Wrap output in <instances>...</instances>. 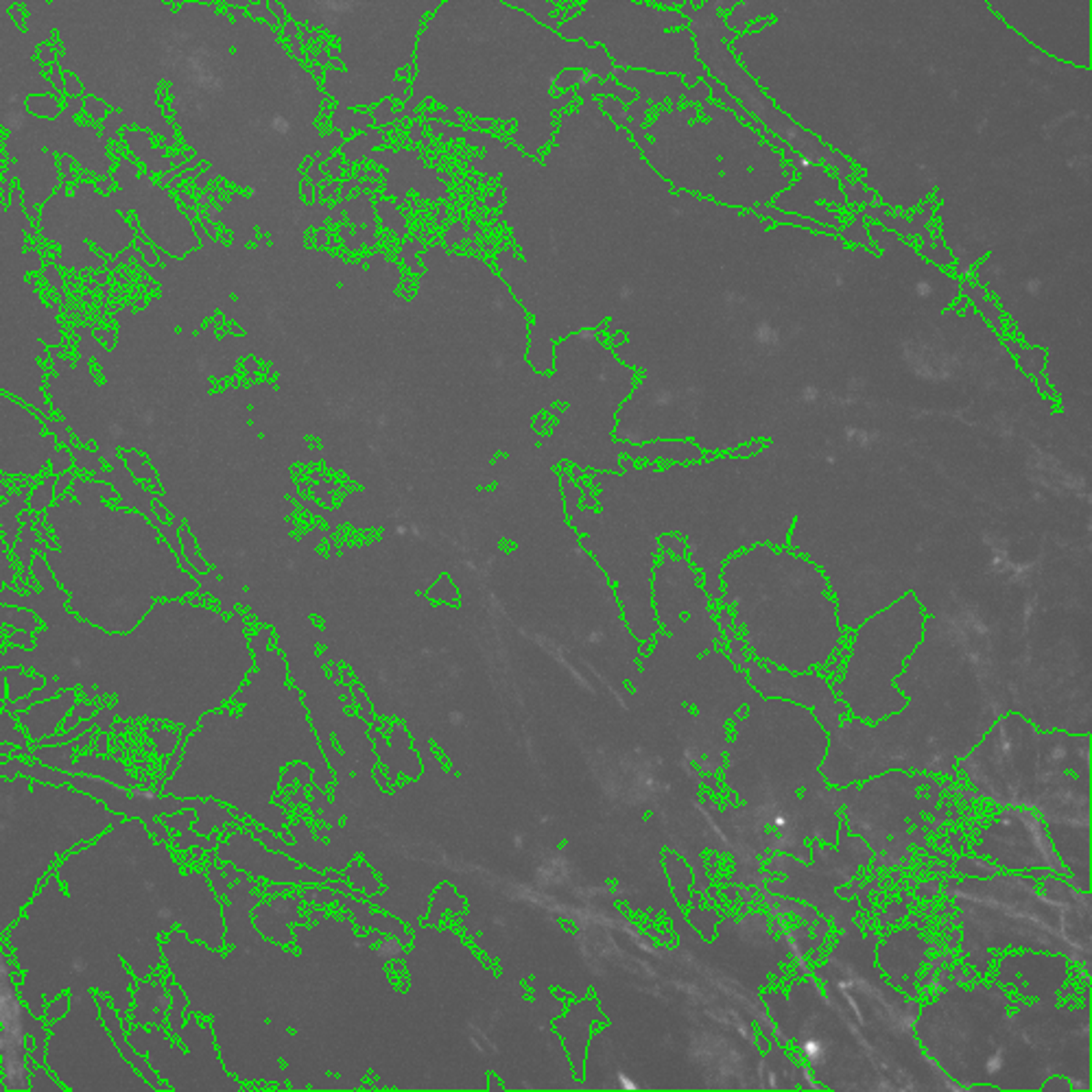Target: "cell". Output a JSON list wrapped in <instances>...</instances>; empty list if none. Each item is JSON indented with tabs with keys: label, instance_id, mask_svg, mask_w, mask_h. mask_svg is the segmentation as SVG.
Returning <instances> with one entry per match:
<instances>
[{
	"label": "cell",
	"instance_id": "6da1fadb",
	"mask_svg": "<svg viewBox=\"0 0 1092 1092\" xmlns=\"http://www.w3.org/2000/svg\"><path fill=\"white\" fill-rule=\"evenodd\" d=\"M173 928L221 950V898L204 872H184L143 822H116L64 854L5 933L22 972L20 1001L42 1018L61 992H103L130 1032L133 983L162 966L158 938Z\"/></svg>",
	"mask_w": 1092,
	"mask_h": 1092
},
{
	"label": "cell",
	"instance_id": "7a4b0ae2",
	"mask_svg": "<svg viewBox=\"0 0 1092 1092\" xmlns=\"http://www.w3.org/2000/svg\"><path fill=\"white\" fill-rule=\"evenodd\" d=\"M33 575L42 592L18 595L0 590V603L29 608L44 620L36 647L11 645L0 653V669L20 666L44 677V686L29 697L5 702L7 713H20L31 704L58 695L64 688H83L86 699L114 697L111 713L121 721H169L188 738L201 716L221 708L243 684L254 664H228L212 660L206 642H184L175 627H158L164 603L151 606L144 620L132 631H105L66 612L69 595L48 577L42 557H33Z\"/></svg>",
	"mask_w": 1092,
	"mask_h": 1092
},
{
	"label": "cell",
	"instance_id": "3957f363",
	"mask_svg": "<svg viewBox=\"0 0 1092 1092\" xmlns=\"http://www.w3.org/2000/svg\"><path fill=\"white\" fill-rule=\"evenodd\" d=\"M959 769L981 798L1038 811L1066 883L1090 892V735L1043 732L1005 713L961 756Z\"/></svg>",
	"mask_w": 1092,
	"mask_h": 1092
},
{
	"label": "cell",
	"instance_id": "277c9868",
	"mask_svg": "<svg viewBox=\"0 0 1092 1092\" xmlns=\"http://www.w3.org/2000/svg\"><path fill=\"white\" fill-rule=\"evenodd\" d=\"M1043 870L994 874L988 878L949 881L946 894L961 906L966 961L985 974L990 950L1024 946L1038 953H1060L1092 968V894Z\"/></svg>",
	"mask_w": 1092,
	"mask_h": 1092
},
{
	"label": "cell",
	"instance_id": "5b68a950",
	"mask_svg": "<svg viewBox=\"0 0 1092 1092\" xmlns=\"http://www.w3.org/2000/svg\"><path fill=\"white\" fill-rule=\"evenodd\" d=\"M125 820L70 785L0 778V938L59 856Z\"/></svg>",
	"mask_w": 1092,
	"mask_h": 1092
},
{
	"label": "cell",
	"instance_id": "8992f818",
	"mask_svg": "<svg viewBox=\"0 0 1092 1092\" xmlns=\"http://www.w3.org/2000/svg\"><path fill=\"white\" fill-rule=\"evenodd\" d=\"M924 627L927 612L914 592L859 625L843 680L834 684L856 719L878 724L905 708L909 699L896 686V677L922 642Z\"/></svg>",
	"mask_w": 1092,
	"mask_h": 1092
},
{
	"label": "cell",
	"instance_id": "52a82bcc",
	"mask_svg": "<svg viewBox=\"0 0 1092 1092\" xmlns=\"http://www.w3.org/2000/svg\"><path fill=\"white\" fill-rule=\"evenodd\" d=\"M933 778L916 774L906 776L905 771L892 769L887 774L867 780L864 787H843L845 789V826L854 834H859L876 854L878 867L889 865L898 867L909 864V845L917 843L924 848L927 834L914 832L911 826L927 831L922 822L924 813H935L942 785L928 789L927 795L917 798V791L927 787Z\"/></svg>",
	"mask_w": 1092,
	"mask_h": 1092
},
{
	"label": "cell",
	"instance_id": "ba28073f",
	"mask_svg": "<svg viewBox=\"0 0 1092 1092\" xmlns=\"http://www.w3.org/2000/svg\"><path fill=\"white\" fill-rule=\"evenodd\" d=\"M44 1064L66 1090H154L121 1055L92 990L70 992L69 1013L48 1024Z\"/></svg>",
	"mask_w": 1092,
	"mask_h": 1092
},
{
	"label": "cell",
	"instance_id": "9c48e42d",
	"mask_svg": "<svg viewBox=\"0 0 1092 1092\" xmlns=\"http://www.w3.org/2000/svg\"><path fill=\"white\" fill-rule=\"evenodd\" d=\"M125 1035L171 1090H240L239 1079L223 1071L212 1044L215 1034L197 1021V1013H186V1023L173 1032L179 1044L158 1024L132 1027Z\"/></svg>",
	"mask_w": 1092,
	"mask_h": 1092
},
{
	"label": "cell",
	"instance_id": "30bf717a",
	"mask_svg": "<svg viewBox=\"0 0 1092 1092\" xmlns=\"http://www.w3.org/2000/svg\"><path fill=\"white\" fill-rule=\"evenodd\" d=\"M837 842L839 845L834 843L822 848L820 839H815L811 843L813 864H804L787 853L771 856L767 870L785 874L787 878L785 881H769L765 892L787 896L798 903L815 906L817 911L824 914L826 920H831L834 911L845 903V898H839L834 889L853 881L856 872L870 865L874 859L870 845L856 834H850L845 822L839 824Z\"/></svg>",
	"mask_w": 1092,
	"mask_h": 1092
},
{
	"label": "cell",
	"instance_id": "8fae6325",
	"mask_svg": "<svg viewBox=\"0 0 1092 1092\" xmlns=\"http://www.w3.org/2000/svg\"><path fill=\"white\" fill-rule=\"evenodd\" d=\"M979 839L977 856L994 861L1001 870H1049L1068 876L1066 865L1053 848L1044 820L1034 809L1005 806Z\"/></svg>",
	"mask_w": 1092,
	"mask_h": 1092
},
{
	"label": "cell",
	"instance_id": "7c38bea8",
	"mask_svg": "<svg viewBox=\"0 0 1092 1092\" xmlns=\"http://www.w3.org/2000/svg\"><path fill=\"white\" fill-rule=\"evenodd\" d=\"M1068 974L1066 955H1043L1038 950L1024 955H1007L999 961V981L1012 985L1029 999H1057Z\"/></svg>",
	"mask_w": 1092,
	"mask_h": 1092
},
{
	"label": "cell",
	"instance_id": "4fadbf2b",
	"mask_svg": "<svg viewBox=\"0 0 1092 1092\" xmlns=\"http://www.w3.org/2000/svg\"><path fill=\"white\" fill-rule=\"evenodd\" d=\"M883 946L885 949L894 950V955H892V959H889V957H878L881 968L889 974V977H892V981L896 985H903L906 992H909L911 996H916L914 981H916L917 968L922 966L924 953H927L931 946L924 942V939L920 938V931H917L916 927L889 935V938L885 939Z\"/></svg>",
	"mask_w": 1092,
	"mask_h": 1092
},
{
	"label": "cell",
	"instance_id": "5bb4252c",
	"mask_svg": "<svg viewBox=\"0 0 1092 1092\" xmlns=\"http://www.w3.org/2000/svg\"><path fill=\"white\" fill-rule=\"evenodd\" d=\"M595 1021H606V1016L599 1012V1003L595 999H586L581 1001V1003H575L570 1007L568 1016L557 1021V1034L562 1035L564 1044H567L577 1079L584 1077L586 1049L588 1043H590V1027Z\"/></svg>",
	"mask_w": 1092,
	"mask_h": 1092
},
{
	"label": "cell",
	"instance_id": "9a60e30c",
	"mask_svg": "<svg viewBox=\"0 0 1092 1092\" xmlns=\"http://www.w3.org/2000/svg\"><path fill=\"white\" fill-rule=\"evenodd\" d=\"M77 699H80V691H77V688H64V691H59L55 697L44 699V702H36L27 710L16 713V719H18V726L22 730L27 732V737L31 738V743H36L40 741V738H47L58 732V727L64 724L66 715L70 713L72 705L77 704Z\"/></svg>",
	"mask_w": 1092,
	"mask_h": 1092
},
{
	"label": "cell",
	"instance_id": "2e32d148",
	"mask_svg": "<svg viewBox=\"0 0 1092 1092\" xmlns=\"http://www.w3.org/2000/svg\"><path fill=\"white\" fill-rule=\"evenodd\" d=\"M132 994V1027H149V1024L166 1027V1012H169L171 1005V994L169 990H166L164 981H160V979H155V981L143 979V981L133 983Z\"/></svg>",
	"mask_w": 1092,
	"mask_h": 1092
},
{
	"label": "cell",
	"instance_id": "e0dca14e",
	"mask_svg": "<svg viewBox=\"0 0 1092 1092\" xmlns=\"http://www.w3.org/2000/svg\"><path fill=\"white\" fill-rule=\"evenodd\" d=\"M70 774L99 776V778H105V780L111 782V785H119L122 789L136 787V778L130 774V769H127L125 765H121L119 760L105 758L103 754L77 756L75 763H72Z\"/></svg>",
	"mask_w": 1092,
	"mask_h": 1092
},
{
	"label": "cell",
	"instance_id": "ac0fdd59",
	"mask_svg": "<svg viewBox=\"0 0 1092 1092\" xmlns=\"http://www.w3.org/2000/svg\"><path fill=\"white\" fill-rule=\"evenodd\" d=\"M160 822L169 828V831L179 834L177 842H175L177 850H190V848L212 850L218 845L217 834H208V837H204V834L193 832V822H195L193 809H182V811H177V813L162 815Z\"/></svg>",
	"mask_w": 1092,
	"mask_h": 1092
},
{
	"label": "cell",
	"instance_id": "d6986e66",
	"mask_svg": "<svg viewBox=\"0 0 1092 1092\" xmlns=\"http://www.w3.org/2000/svg\"><path fill=\"white\" fill-rule=\"evenodd\" d=\"M1005 345H1007V350H1010L1012 355L1016 356L1018 367H1023L1024 372L1029 374V376L1035 378V383H1038L1040 391H1043L1044 396H1049L1051 389L1046 387V376H1044V372H1046V350L1040 348V345H1034V348H1032V345H1024L1018 339H1012V337L1005 339Z\"/></svg>",
	"mask_w": 1092,
	"mask_h": 1092
},
{
	"label": "cell",
	"instance_id": "ffe728a7",
	"mask_svg": "<svg viewBox=\"0 0 1092 1092\" xmlns=\"http://www.w3.org/2000/svg\"><path fill=\"white\" fill-rule=\"evenodd\" d=\"M961 291H963V298H966L968 302H972V304L981 311L985 322L992 323V328L999 330V333H1005V313L1001 311L994 298H990V293L981 287V284L970 282V280H963Z\"/></svg>",
	"mask_w": 1092,
	"mask_h": 1092
},
{
	"label": "cell",
	"instance_id": "44dd1931",
	"mask_svg": "<svg viewBox=\"0 0 1092 1092\" xmlns=\"http://www.w3.org/2000/svg\"><path fill=\"white\" fill-rule=\"evenodd\" d=\"M752 212H756L758 217L769 218V221H774V223H789V226H793V228H806V229H811V232L826 234V237H839L837 228L824 226V223L813 221V218L798 217V212H787L782 208H774V206H765V204L752 206Z\"/></svg>",
	"mask_w": 1092,
	"mask_h": 1092
},
{
	"label": "cell",
	"instance_id": "7402d4cb",
	"mask_svg": "<svg viewBox=\"0 0 1092 1092\" xmlns=\"http://www.w3.org/2000/svg\"><path fill=\"white\" fill-rule=\"evenodd\" d=\"M29 758L40 760V763H44V765L55 767V769H61V771H69L70 774L72 763H75V758H77V749L72 747V743L33 745Z\"/></svg>",
	"mask_w": 1092,
	"mask_h": 1092
},
{
	"label": "cell",
	"instance_id": "603a6c76",
	"mask_svg": "<svg viewBox=\"0 0 1092 1092\" xmlns=\"http://www.w3.org/2000/svg\"><path fill=\"white\" fill-rule=\"evenodd\" d=\"M5 677H7V699L5 702L29 697L33 691L44 686V677L40 673H27L20 666H7Z\"/></svg>",
	"mask_w": 1092,
	"mask_h": 1092
},
{
	"label": "cell",
	"instance_id": "cb8c5ba5",
	"mask_svg": "<svg viewBox=\"0 0 1092 1092\" xmlns=\"http://www.w3.org/2000/svg\"><path fill=\"white\" fill-rule=\"evenodd\" d=\"M0 743H11L14 747L20 749V756L31 754V738L27 732L18 727V719L14 713H7L0 708Z\"/></svg>",
	"mask_w": 1092,
	"mask_h": 1092
},
{
	"label": "cell",
	"instance_id": "d4e9b609",
	"mask_svg": "<svg viewBox=\"0 0 1092 1092\" xmlns=\"http://www.w3.org/2000/svg\"><path fill=\"white\" fill-rule=\"evenodd\" d=\"M704 83H705V86H708V88H710V97H713V99H716V101H719V103H721V105H726V108H727V110H732V111H737V116H741V119H743V121H745V122H749V125H752V127H754V130H756V132H760V130H763V127H767V125H763V122H760V121H758V119H756V116H752V114H747V111H745V110H743V105H741V103H738V101H737V99H735V97H732V94H730V92H727V88H726V86H724V83H721V81H719V80H716V81H715V80H713V77H710V75H708V77H705V80H704Z\"/></svg>",
	"mask_w": 1092,
	"mask_h": 1092
},
{
	"label": "cell",
	"instance_id": "484cf974",
	"mask_svg": "<svg viewBox=\"0 0 1092 1092\" xmlns=\"http://www.w3.org/2000/svg\"><path fill=\"white\" fill-rule=\"evenodd\" d=\"M0 625H11L20 631H37V614L29 608L11 606V603H0Z\"/></svg>",
	"mask_w": 1092,
	"mask_h": 1092
},
{
	"label": "cell",
	"instance_id": "4316f807",
	"mask_svg": "<svg viewBox=\"0 0 1092 1092\" xmlns=\"http://www.w3.org/2000/svg\"><path fill=\"white\" fill-rule=\"evenodd\" d=\"M25 108L29 114L36 116V119L53 121L61 114L64 105H61V101L58 97H53V94L42 92V94H31V97L27 99Z\"/></svg>",
	"mask_w": 1092,
	"mask_h": 1092
},
{
	"label": "cell",
	"instance_id": "83f0119b",
	"mask_svg": "<svg viewBox=\"0 0 1092 1092\" xmlns=\"http://www.w3.org/2000/svg\"><path fill=\"white\" fill-rule=\"evenodd\" d=\"M839 237H842L843 240H848L850 245H864V248L872 249L870 226H867L865 217L861 215V212H854L853 221L843 223V226L839 228Z\"/></svg>",
	"mask_w": 1092,
	"mask_h": 1092
},
{
	"label": "cell",
	"instance_id": "f1b7e54d",
	"mask_svg": "<svg viewBox=\"0 0 1092 1092\" xmlns=\"http://www.w3.org/2000/svg\"><path fill=\"white\" fill-rule=\"evenodd\" d=\"M27 1071H29V1090H33V1092L66 1090L64 1086L59 1084V1079L48 1071L47 1064H36V1066H33V1064H27Z\"/></svg>",
	"mask_w": 1092,
	"mask_h": 1092
},
{
	"label": "cell",
	"instance_id": "f546056e",
	"mask_svg": "<svg viewBox=\"0 0 1092 1092\" xmlns=\"http://www.w3.org/2000/svg\"><path fill=\"white\" fill-rule=\"evenodd\" d=\"M957 872L963 874V876H970V878H988V876H994V874H999L1001 867L985 864L981 856H961L959 864H957Z\"/></svg>",
	"mask_w": 1092,
	"mask_h": 1092
},
{
	"label": "cell",
	"instance_id": "4dcf8cb0",
	"mask_svg": "<svg viewBox=\"0 0 1092 1092\" xmlns=\"http://www.w3.org/2000/svg\"><path fill=\"white\" fill-rule=\"evenodd\" d=\"M69 1010H70V992H61L55 996V999H48L47 1005H44V1013H42L44 1023L50 1024V1023L59 1021L61 1016H66V1013H69Z\"/></svg>",
	"mask_w": 1092,
	"mask_h": 1092
},
{
	"label": "cell",
	"instance_id": "1f68e13d",
	"mask_svg": "<svg viewBox=\"0 0 1092 1092\" xmlns=\"http://www.w3.org/2000/svg\"><path fill=\"white\" fill-rule=\"evenodd\" d=\"M55 481H58V474L48 477L40 487H37L36 492H33V496H31V509H33V512H40V509L50 505V501H53Z\"/></svg>",
	"mask_w": 1092,
	"mask_h": 1092
},
{
	"label": "cell",
	"instance_id": "d6a6232c",
	"mask_svg": "<svg viewBox=\"0 0 1092 1092\" xmlns=\"http://www.w3.org/2000/svg\"><path fill=\"white\" fill-rule=\"evenodd\" d=\"M581 81H584V70H581V69H568V70H564V75L559 77V81L556 83V86L559 90V94H562V92H567V90H570V88H577Z\"/></svg>",
	"mask_w": 1092,
	"mask_h": 1092
},
{
	"label": "cell",
	"instance_id": "836d02e7",
	"mask_svg": "<svg viewBox=\"0 0 1092 1092\" xmlns=\"http://www.w3.org/2000/svg\"><path fill=\"white\" fill-rule=\"evenodd\" d=\"M83 108L88 110L90 119L92 121H103L105 119V111H108V105H105V101H101L99 97H94V94H90L86 99V103H83Z\"/></svg>",
	"mask_w": 1092,
	"mask_h": 1092
},
{
	"label": "cell",
	"instance_id": "e575fe53",
	"mask_svg": "<svg viewBox=\"0 0 1092 1092\" xmlns=\"http://www.w3.org/2000/svg\"><path fill=\"white\" fill-rule=\"evenodd\" d=\"M64 92L66 97H81L83 94V81L77 72L64 70Z\"/></svg>",
	"mask_w": 1092,
	"mask_h": 1092
},
{
	"label": "cell",
	"instance_id": "d590c367",
	"mask_svg": "<svg viewBox=\"0 0 1092 1092\" xmlns=\"http://www.w3.org/2000/svg\"><path fill=\"white\" fill-rule=\"evenodd\" d=\"M1040 1090H1060V1092H1068V1090H1073V1086H1071V1082H1068V1077H1066V1075L1055 1073V1075H1049V1077L1044 1079V1084L1040 1086Z\"/></svg>",
	"mask_w": 1092,
	"mask_h": 1092
},
{
	"label": "cell",
	"instance_id": "8d00e7d4",
	"mask_svg": "<svg viewBox=\"0 0 1092 1092\" xmlns=\"http://www.w3.org/2000/svg\"><path fill=\"white\" fill-rule=\"evenodd\" d=\"M765 451V444L763 441H754V444H745V446H738L735 451L730 452L735 459H745V457H754V455H760V452Z\"/></svg>",
	"mask_w": 1092,
	"mask_h": 1092
},
{
	"label": "cell",
	"instance_id": "74e56055",
	"mask_svg": "<svg viewBox=\"0 0 1092 1092\" xmlns=\"http://www.w3.org/2000/svg\"><path fill=\"white\" fill-rule=\"evenodd\" d=\"M9 645H16V647H22V649H33L36 647V641H33V634L31 631H16V634L9 636Z\"/></svg>",
	"mask_w": 1092,
	"mask_h": 1092
},
{
	"label": "cell",
	"instance_id": "f35d334b",
	"mask_svg": "<svg viewBox=\"0 0 1092 1092\" xmlns=\"http://www.w3.org/2000/svg\"><path fill=\"white\" fill-rule=\"evenodd\" d=\"M37 50H40V53H37V58H40V61H42L44 66L53 64V61L58 59V53H55L53 47H50V44H47V42L40 44V47H37Z\"/></svg>",
	"mask_w": 1092,
	"mask_h": 1092
},
{
	"label": "cell",
	"instance_id": "ab89813d",
	"mask_svg": "<svg viewBox=\"0 0 1092 1092\" xmlns=\"http://www.w3.org/2000/svg\"><path fill=\"white\" fill-rule=\"evenodd\" d=\"M72 479H75V474H72L70 470H66V472L61 474V477L58 481H55V496L64 494V492L69 490V485H70Z\"/></svg>",
	"mask_w": 1092,
	"mask_h": 1092
},
{
	"label": "cell",
	"instance_id": "60d3db41",
	"mask_svg": "<svg viewBox=\"0 0 1092 1092\" xmlns=\"http://www.w3.org/2000/svg\"><path fill=\"white\" fill-rule=\"evenodd\" d=\"M50 83H53V88L58 90V92H64V72H61L59 66H55V69L50 70Z\"/></svg>",
	"mask_w": 1092,
	"mask_h": 1092
},
{
	"label": "cell",
	"instance_id": "b9f144b4",
	"mask_svg": "<svg viewBox=\"0 0 1092 1092\" xmlns=\"http://www.w3.org/2000/svg\"><path fill=\"white\" fill-rule=\"evenodd\" d=\"M5 699H7V677H5V669H0V708H3Z\"/></svg>",
	"mask_w": 1092,
	"mask_h": 1092
},
{
	"label": "cell",
	"instance_id": "7bdbcfd3",
	"mask_svg": "<svg viewBox=\"0 0 1092 1092\" xmlns=\"http://www.w3.org/2000/svg\"><path fill=\"white\" fill-rule=\"evenodd\" d=\"M175 3H179V0H175ZM199 3H210V0H199ZM221 3L232 5V7H245V9H248L249 5H251V0H221Z\"/></svg>",
	"mask_w": 1092,
	"mask_h": 1092
},
{
	"label": "cell",
	"instance_id": "ee69618b",
	"mask_svg": "<svg viewBox=\"0 0 1092 1092\" xmlns=\"http://www.w3.org/2000/svg\"><path fill=\"white\" fill-rule=\"evenodd\" d=\"M0 756H16V747L11 743H0Z\"/></svg>",
	"mask_w": 1092,
	"mask_h": 1092
},
{
	"label": "cell",
	"instance_id": "f6af8a7d",
	"mask_svg": "<svg viewBox=\"0 0 1092 1092\" xmlns=\"http://www.w3.org/2000/svg\"><path fill=\"white\" fill-rule=\"evenodd\" d=\"M0 494H7V490H5V485H3V481H0Z\"/></svg>",
	"mask_w": 1092,
	"mask_h": 1092
}]
</instances>
